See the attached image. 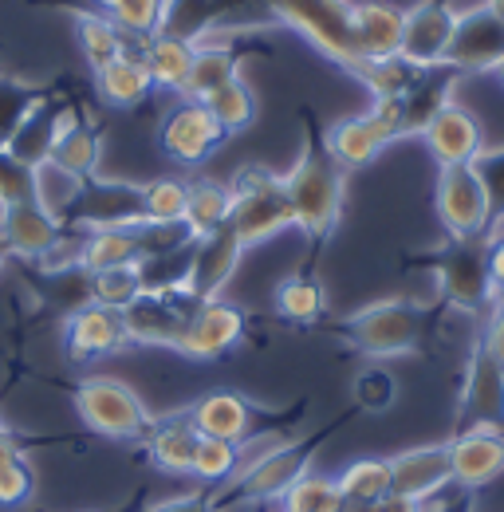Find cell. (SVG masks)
Instances as JSON below:
<instances>
[{
    "label": "cell",
    "mask_w": 504,
    "mask_h": 512,
    "mask_svg": "<svg viewBox=\"0 0 504 512\" xmlns=\"http://www.w3.org/2000/svg\"><path fill=\"white\" fill-rule=\"evenodd\" d=\"M280 512H343V493L331 477L319 473H304L284 497H280Z\"/></svg>",
    "instance_id": "40"
},
{
    "label": "cell",
    "mask_w": 504,
    "mask_h": 512,
    "mask_svg": "<svg viewBox=\"0 0 504 512\" xmlns=\"http://www.w3.org/2000/svg\"><path fill=\"white\" fill-rule=\"evenodd\" d=\"M193 308H197V300H189L186 292H142L123 312L126 339L142 343V347H170L174 351Z\"/></svg>",
    "instance_id": "15"
},
{
    "label": "cell",
    "mask_w": 504,
    "mask_h": 512,
    "mask_svg": "<svg viewBox=\"0 0 504 512\" xmlns=\"http://www.w3.org/2000/svg\"><path fill=\"white\" fill-rule=\"evenodd\" d=\"M142 292H146V284H142V268L138 264H119V268L91 272V304L126 312Z\"/></svg>",
    "instance_id": "38"
},
{
    "label": "cell",
    "mask_w": 504,
    "mask_h": 512,
    "mask_svg": "<svg viewBox=\"0 0 504 512\" xmlns=\"http://www.w3.org/2000/svg\"><path fill=\"white\" fill-rule=\"evenodd\" d=\"M469 430H497L504 434V367L485 347V339H473L465 379L457 394V434Z\"/></svg>",
    "instance_id": "9"
},
{
    "label": "cell",
    "mask_w": 504,
    "mask_h": 512,
    "mask_svg": "<svg viewBox=\"0 0 504 512\" xmlns=\"http://www.w3.org/2000/svg\"><path fill=\"white\" fill-rule=\"evenodd\" d=\"M233 193V217L229 225L237 229V237L245 241V249L272 241L276 233L292 229V201L284 190V178L272 174L268 166H241L237 178L229 182Z\"/></svg>",
    "instance_id": "6"
},
{
    "label": "cell",
    "mask_w": 504,
    "mask_h": 512,
    "mask_svg": "<svg viewBox=\"0 0 504 512\" xmlns=\"http://www.w3.org/2000/svg\"><path fill=\"white\" fill-rule=\"evenodd\" d=\"M453 485V461H449V442L438 446L402 449L390 457V493L414 497V501H434Z\"/></svg>",
    "instance_id": "19"
},
{
    "label": "cell",
    "mask_w": 504,
    "mask_h": 512,
    "mask_svg": "<svg viewBox=\"0 0 504 512\" xmlns=\"http://www.w3.org/2000/svg\"><path fill=\"white\" fill-rule=\"evenodd\" d=\"M75 36H79V52H83L91 71L126 56V32L107 12H79L75 16Z\"/></svg>",
    "instance_id": "33"
},
{
    "label": "cell",
    "mask_w": 504,
    "mask_h": 512,
    "mask_svg": "<svg viewBox=\"0 0 504 512\" xmlns=\"http://www.w3.org/2000/svg\"><path fill=\"white\" fill-rule=\"evenodd\" d=\"M434 205H438L445 237H485L489 233V193L473 166H441Z\"/></svg>",
    "instance_id": "10"
},
{
    "label": "cell",
    "mask_w": 504,
    "mask_h": 512,
    "mask_svg": "<svg viewBox=\"0 0 504 512\" xmlns=\"http://www.w3.org/2000/svg\"><path fill=\"white\" fill-rule=\"evenodd\" d=\"M115 4H119V0H95V8H99V12H111Z\"/></svg>",
    "instance_id": "59"
},
{
    "label": "cell",
    "mask_w": 504,
    "mask_h": 512,
    "mask_svg": "<svg viewBox=\"0 0 504 512\" xmlns=\"http://www.w3.org/2000/svg\"><path fill=\"white\" fill-rule=\"evenodd\" d=\"M197 426L189 422V410L186 414H174V418H162V422H150L146 430V453L158 469L166 473H193V453H197Z\"/></svg>",
    "instance_id": "29"
},
{
    "label": "cell",
    "mask_w": 504,
    "mask_h": 512,
    "mask_svg": "<svg viewBox=\"0 0 504 512\" xmlns=\"http://www.w3.org/2000/svg\"><path fill=\"white\" fill-rule=\"evenodd\" d=\"M249 253L245 241L237 237L233 225H221L217 233L209 237H197L193 241V256H189V272H186V296L189 300H217L225 292V284L237 276L241 268V256Z\"/></svg>",
    "instance_id": "13"
},
{
    "label": "cell",
    "mask_w": 504,
    "mask_h": 512,
    "mask_svg": "<svg viewBox=\"0 0 504 512\" xmlns=\"http://www.w3.org/2000/svg\"><path fill=\"white\" fill-rule=\"evenodd\" d=\"M20 201H36V170L0 150V209Z\"/></svg>",
    "instance_id": "48"
},
{
    "label": "cell",
    "mask_w": 504,
    "mask_h": 512,
    "mask_svg": "<svg viewBox=\"0 0 504 512\" xmlns=\"http://www.w3.org/2000/svg\"><path fill=\"white\" fill-rule=\"evenodd\" d=\"M300 119H304V146H300L296 166L284 174V190L292 201L296 229L308 237V253L315 260L319 249L331 241V233L339 229L343 197H347V170L331 158L327 138L308 107L300 111Z\"/></svg>",
    "instance_id": "1"
},
{
    "label": "cell",
    "mask_w": 504,
    "mask_h": 512,
    "mask_svg": "<svg viewBox=\"0 0 504 512\" xmlns=\"http://www.w3.org/2000/svg\"><path fill=\"white\" fill-rule=\"evenodd\" d=\"M453 485L457 489H485L504 473V434L497 430H469L449 438Z\"/></svg>",
    "instance_id": "24"
},
{
    "label": "cell",
    "mask_w": 504,
    "mask_h": 512,
    "mask_svg": "<svg viewBox=\"0 0 504 512\" xmlns=\"http://www.w3.org/2000/svg\"><path fill=\"white\" fill-rule=\"evenodd\" d=\"M205 107H209V115L221 123L225 134H237V130L252 127V119H256V95H252V87L237 75V79H229L225 87H217L209 99H201Z\"/></svg>",
    "instance_id": "37"
},
{
    "label": "cell",
    "mask_w": 504,
    "mask_h": 512,
    "mask_svg": "<svg viewBox=\"0 0 504 512\" xmlns=\"http://www.w3.org/2000/svg\"><path fill=\"white\" fill-rule=\"evenodd\" d=\"M493 75H497V79H501V87H504V60L497 67H493Z\"/></svg>",
    "instance_id": "60"
},
{
    "label": "cell",
    "mask_w": 504,
    "mask_h": 512,
    "mask_svg": "<svg viewBox=\"0 0 504 512\" xmlns=\"http://www.w3.org/2000/svg\"><path fill=\"white\" fill-rule=\"evenodd\" d=\"M245 312L229 300H201L193 312H189L186 327H182V339H178V355L197 359V363H213L221 355H229L241 339H245Z\"/></svg>",
    "instance_id": "11"
},
{
    "label": "cell",
    "mask_w": 504,
    "mask_h": 512,
    "mask_svg": "<svg viewBox=\"0 0 504 512\" xmlns=\"http://www.w3.org/2000/svg\"><path fill=\"white\" fill-rule=\"evenodd\" d=\"M8 457H24V449L16 446V438L0 426V461H8Z\"/></svg>",
    "instance_id": "55"
},
{
    "label": "cell",
    "mask_w": 504,
    "mask_h": 512,
    "mask_svg": "<svg viewBox=\"0 0 504 512\" xmlns=\"http://www.w3.org/2000/svg\"><path fill=\"white\" fill-rule=\"evenodd\" d=\"M504 60V20L493 8H469L457 12V28L449 40L445 64H453L461 75H481L493 71Z\"/></svg>",
    "instance_id": "16"
},
{
    "label": "cell",
    "mask_w": 504,
    "mask_h": 512,
    "mask_svg": "<svg viewBox=\"0 0 504 512\" xmlns=\"http://www.w3.org/2000/svg\"><path fill=\"white\" fill-rule=\"evenodd\" d=\"M323 138L343 170H363L390 142L402 138V99H375L367 115L339 119L335 127L323 130Z\"/></svg>",
    "instance_id": "8"
},
{
    "label": "cell",
    "mask_w": 504,
    "mask_h": 512,
    "mask_svg": "<svg viewBox=\"0 0 504 512\" xmlns=\"http://www.w3.org/2000/svg\"><path fill=\"white\" fill-rule=\"evenodd\" d=\"M402 16L406 8H394L386 0H359L355 12H351V24H355V44H359V56L371 64V60H390L398 56V44H402Z\"/></svg>",
    "instance_id": "27"
},
{
    "label": "cell",
    "mask_w": 504,
    "mask_h": 512,
    "mask_svg": "<svg viewBox=\"0 0 504 512\" xmlns=\"http://www.w3.org/2000/svg\"><path fill=\"white\" fill-rule=\"evenodd\" d=\"M422 138L438 166H473L477 154L485 150V130L477 115L461 103H445L430 119V127L422 130Z\"/></svg>",
    "instance_id": "20"
},
{
    "label": "cell",
    "mask_w": 504,
    "mask_h": 512,
    "mask_svg": "<svg viewBox=\"0 0 504 512\" xmlns=\"http://www.w3.org/2000/svg\"><path fill=\"white\" fill-rule=\"evenodd\" d=\"M343 512H375V505H343Z\"/></svg>",
    "instance_id": "58"
},
{
    "label": "cell",
    "mask_w": 504,
    "mask_h": 512,
    "mask_svg": "<svg viewBox=\"0 0 504 512\" xmlns=\"http://www.w3.org/2000/svg\"><path fill=\"white\" fill-rule=\"evenodd\" d=\"M241 469V446L237 442H221V438H205L197 442V453H193V473L197 481H209V485H229Z\"/></svg>",
    "instance_id": "41"
},
{
    "label": "cell",
    "mask_w": 504,
    "mask_h": 512,
    "mask_svg": "<svg viewBox=\"0 0 504 512\" xmlns=\"http://www.w3.org/2000/svg\"><path fill=\"white\" fill-rule=\"evenodd\" d=\"M229 217H233V193H229V186H221V182H213V178L189 182L182 225L189 229L193 241L217 233L221 225H229Z\"/></svg>",
    "instance_id": "31"
},
{
    "label": "cell",
    "mask_w": 504,
    "mask_h": 512,
    "mask_svg": "<svg viewBox=\"0 0 504 512\" xmlns=\"http://www.w3.org/2000/svg\"><path fill=\"white\" fill-rule=\"evenodd\" d=\"M233 32H217V36H205L193 44V64L182 83V99H209L217 87H225L229 79L241 75V60L249 56V48H237L229 40Z\"/></svg>",
    "instance_id": "23"
},
{
    "label": "cell",
    "mask_w": 504,
    "mask_h": 512,
    "mask_svg": "<svg viewBox=\"0 0 504 512\" xmlns=\"http://www.w3.org/2000/svg\"><path fill=\"white\" fill-rule=\"evenodd\" d=\"M99 158H103V130L95 127V123H87L71 107L60 127V138L52 146V166H60V170L75 174V178H95Z\"/></svg>",
    "instance_id": "28"
},
{
    "label": "cell",
    "mask_w": 504,
    "mask_h": 512,
    "mask_svg": "<svg viewBox=\"0 0 504 512\" xmlns=\"http://www.w3.org/2000/svg\"><path fill=\"white\" fill-rule=\"evenodd\" d=\"M63 343L67 355L75 363H95L107 355H119L126 343V323L123 312L103 308V304H83L63 320Z\"/></svg>",
    "instance_id": "18"
},
{
    "label": "cell",
    "mask_w": 504,
    "mask_h": 512,
    "mask_svg": "<svg viewBox=\"0 0 504 512\" xmlns=\"http://www.w3.org/2000/svg\"><path fill=\"white\" fill-rule=\"evenodd\" d=\"M256 418H260V410L237 390H209L189 406V422L197 426V434L237 442V446L264 434V430H256Z\"/></svg>",
    "instance_id": "21"
},
{
    "label": "cell",
    "mask_w": 504,
    "mask_h": 512,
    "mask_svg": "<svg viewBox=\"0 0 504 512\" xmlns=\"http://www.w3.org/2000/svg\"><path fill=\"white\" fill-rule=\"evenodd\" d=\"M83 182L87 178H75V174H67L60 166H52V162H44L40 170H36V201L52 213V217H67L71 213V205H75V197L83 190Z\"/></svg>",
    "instance_id": "44"
},
{
    "label": "cell",
    "mask_w": 504,
    "mask_h": 512,
    "mask_svg": "<svg viewBox=\"0 0 504 512\" xmlns=\"http://www.w3.org/2000/svg\"><path fill=\"white\" fill-rule=\"evenodd\" d=\"M445 308L434 304H418L406 296H390L375 300L359 312H351L347 320H339L331 331L359 355L367 359H394V355H426L438 339V323Z\"/></svg>",
    "instance_id": "3"
},
{
    "label": "cell",
    "mask_w": 504,
    "mask_h": 512,
    "mask_svg": "<svg viewBox=\"0 0 504 512\" xmlns=\"http://www.w3.org/2000/svg\"><path fill=\"white\" fill-rule=\"evenodd\" d=\"M75 410L87 430H95L111 442H138V438H146V430L154 422L146 402L126 383L107 379V375L83 379L75 386Z\"/></svg>",
    "instance_id": "7"
},
{
    "label": "cell",
    "mask_w": 504,
    "mask_h": 512,
    "mask_svg": "<svg viewBox=\"0 0 504 512\" xmlns=\"http://www.w3.org/2000/svg\"><path fill=\"white\" fill-rule=\"evenodd\" d=\"M95 87H99L103 103L130 111V107H138L154 91V79H150V71L142 64V56H119L115 64L95 71Z\"/></svg>",
    "instance_id": "32"
},
{
    "label": "cell",
    "mask_w": 504,
    "mask_h": 512,
    "mask_svg": "<svg viewBox=\"0 0 504 512\" xmlns=\"http://www.w3.org/2000/svg\"><path fill=\"white\" fill-rule=\"evenodd\" d=\"M481 186L489 193V233L485 237H504V146H485L473 162Z\"/></svg>",
    "instance_id": "45"
},
{
    "label": "cell",
    "mask_w": 504,
    "mask_h": 512,
    "mask_svg": "<svg viewBox=\"0 0 504 512\" xmlns=\"http://www.w3.org/2000/svg\"><path fill=\"white\" fill-rule=\"evenodd\" d=\"M142 64L150 71L154 87H170V91H182L193 64V44L182 36H166V32H154L146 44H142Z\"/></svg>",
    "instance_id": "34"
},
{
    "label": "cell",
    "mask_w": 504,
    "mask_h": 512,
    "mask_svg": "<svg viewBox=\"0 0 504 512\" xmlns=\"http://www.w3.org/2000/svg\"><path fill=\"white\" fill-rule=\"evenodd\" d=\"M233 12H264V24H288L292 32H300L319 56H327L335 67H343L347 75H363L367 60L359 56L355 44V24L351 0H221V28L229 24Z\"/></svg>",
    "instance_id": "2"
},
{
    "label": "cell",
    "mask_w": 504,
    "mask_h": 512,
    "mask_svg": "<svg viewBox=\"0 0 504 512\" xmlns=\"http://www.w3.org/2000/svg\"><path fill=\"white\" fill-rule=\"evenodd\" d=\"M44 95H48V87H40V83L16 79V75H0V150L8 146V138L32 115V107Z\"/></svg>",
    "instance_id": "39"
},
{
    "label": "cell",
    "mask_w": 504,
    "mask_h": 512,
    "mask_svg": "<svg viewBox=\"0 0 504 512\" xmlns=\"http://www.w3.org/2000/svg\"><path fill=\"white\" fill-rule=\"evenodd\" d=\"M67 111H71V103H63V99H56V95L48 91V95L32 107V115L16 127V134L8 138L4 150H8L16 162L40 170L44 162H52V146H56V138H60V127H63V119H67Z\"/></svg>",
    "instance_id": "26"
},
{
    "label": "cell",
    "mask_w": 504,
    "mask_h": 512,
    "mask_svg": "<svg viewBox=\"0 0 504 512\" xmlns=\"http://www.w3.org/2000/svg\"><path fill=\"white\" fill-rule=\"evenodd\" d=\"M418 71H422V67L406 64L402 56H390V60H371V64L363 67L359 83H363L375 99H402V95L410 91V83L418 79Z\"/></svg>",
    "instance_id": "43"
},
{
    "label": "cell",
    "mask_w": 504,
    "mask_h": 512,
    "mask_svg": "<svg viewBox=\"0 0 504 512\" xmlns=\"http://www.w3.org/2000/svg\"><path fill=\"white\" fill-rule=\"evenodd\" d=\"M485 8H493V12L504 20V0H485Z\"/></svg>",
    "instance_id": "57"
},
{
    "label": "cell",
    "mask_w": 504,
    "mask_h": 512,
    "mask_svg": "<svg viewBox=\"0 0 504 512\" xmlns=\"http://www.w3.org/2000/svg\"><path fill=\"white\" fill-rule=\"evenodd\" d=\"M0 426H4V422H0Z\"/></svg>",
    "instance_id": "62"
},
{
    "label": "cell",
    "mask_w": 504,
    "mask_h": 512,
    "mask_svg": "<svg viewBox=\"0 0 504 512\" xmlns=\"http://www.w3.org/2000/svg\"><path fill=\"white\" fill-rule=\"evenodd\" d=\"M343 505H375L390 493V457H359L335 477Z\"/></svg>",
    "instance_id": "36"
},
{
    "label": "cell",
    "mask_w": 504,
    "mask_h": 512,
    "mask_svg": "<svg viewBox=\"0 0 504 512\" xmlns=\"http://www.w3.org/2000/svg\"><path fill=\"white\" fill-rule=\"evenodd\" d=\"M489 276L493 284H504V237H489Z\"/></svg>",
    "instance_id": "54"
},
{
    "label": "cell",
    "mask_w": 504,
    "mask_h": 512,
    "mask_svg": "<svg viewBox=\"0 0 504 512\" xmlns=\"http://www.w3.org/2000/svg\"><path fill=\"white\" fill-rule=\"evenodd\" d=\"M166 4L170 0H119L107 16L130 32V36H142V40H150L158 28H162V16H166Z\"/></svg>",
    "instance_id": "47"
},
{
    "label": "cell",
    "mask_w": 504,
    "mask_h": 512,
    "mask_svg": "<svg viewBox=\"0 0 504 512\" xmlns=\"http://www.w3.org/2000/svg\"><path fill=\"white\" fill-rule=\"evenodd\" d=\"M327 312V292L315 272H296L276 284V316L288 323H319Z\"/></svg>",
    "instance_id": "35"
},
{
    "label": "cell",
    "mask_w": 504,
    "mask_h": 512,
    "mask_svg": "<svg viewBox=\"0 0 504 512\" xmlns=\"http://www.w3.org/2000/svg\"><path fill=\"white\" fill-rule=\"evenodd\" d=\"M426 512H477V489H453L449 497H441L438 505Z\"/></svg>",
    "instance_id": "51"
},
{
    "label": "cell",
    "mask_w": 504,
    "mask_h": 512,
    "mask_svg": "<svg viewBox=\"0 0 504 512\" xmlns=\"http://www.w3.org/2000/svg\"><path fill=\"white\" fill-rule=\"evenodd\" d=\"M493 312H504V284H493Z\"/></svg>",
    "instance_id": "56"
},
{
    "label": "cell",
    "mask_w": 504,
    "mask_h": 512,
    "mask_svg": "<svg viewBox=\"0 0 504 512\" xmlns=\"http://www.w3.org/2000/svg\"><path fill=\"white\" fill-rule=\"evenodd\" d=\"M225 138H229V134H225L221 123L209 115V107L197 103V99H182V103L166 115L162 134H158L162 150H166L174 162H182V166H201V162H209L213 150H217Z\"/></svg>",
    "instance_id": "17"
},
{
    "label": "cell",
    "mask_w": 504,
    "mask_h": 512,
    "mask_svg": "<svg viewBox=\"0 0 504 512\" xmlns=\"http://www.w3.org/2000/svg\"><path fill=\"white\" fill-rule=\"evenodd\" d=\"M430 501H414V497H398V493H386L382 501H375V512H426Z\"/></svg>",
    "instance_id": "53"
},
{
    "label": "cell",
    "mask_w": 504,
    "mask_h": 512,
    "mask_svg": "<svg viewBox=\"0 0 504 512\" xmlns=\"http://www.w3.org/2000/svg\"><path fill=\"white\" fill-rule=\"evenodd\" d=\"M146 512H217L213 509V493H182V497H170V501H158Z\"/></svg>",
    "instance_id": "50"
},
{
    "label": "cell",
    "mask_w": 504,
    "mask_h": 512,
    "mask_svg": "<svg viewBox=\"0 0 504 512\" xmlns=\"http://www.w3.org/2000/svg\"><path fill=\"white\" fill-rule=\"evenodd\" d=\"M32 497V473L24 457H8L0 461V505L4 509H20Z\"/></svg>",
    "instance_id": "49"
},
{
    "label": "cell",
    "mask_w": 504,
    "mask_h": 512,
    "mask_svg": "<svg viewBox=\"0 0 504 512\" xmlns=\"http://www.w3.org/2000/svg\"><path fill=\"white\" fill-rule=\"evenodd\" d=\"M186 193L189 186L178 178H154L142 186V217L158 225H178L186 217Z\"/></svg>",
    "instance_id": "42"
},
{
    "label": "cell",
    "mask_w": 504,
    "mask_h": 512,
    "mask_svg": "<svg viewBox=\"0 0 504 512\" xmlns=\"http://www.w3.org/2000/svg\"><path fill=\"white\" fill-rule=\"evenodd\" d=\"M60 217H52L40 201H20V205H4L0 209V241L8 256H24V260H44L48 249L63 237Z\"/></svg>",
    "instance_id": "22"
},
{
    "label": "cell",
    "mask_w": 504,
    "mask_h": 512,
    "mask_svg": "<svg viewBox=\"0 0 504 512\" xmlns=\"http://www.w3.org/2000/svg\"><path fill=\"white\" fill-rule=\"evenodd\" d=\"M351 394H355V410L386 414V410L394 406V398H398V383H394V375H390V371H382V367H367V371H359V375H355Z\"/></svg>",
    "instance_id": "46"
},
{
    "label": "cell",
    "mask_w": 504,
    "mask_h": 512,
    "mask_svg": "<svg viewBox=\"0 0 504 512\" xmlns=\"http://www.w3.org/2000/svg\"><path fill=\"white\" fill-rule=\"evenodd\" d=\"M142 237L138 225L123 229H83V268L87 272H103V268H119V264H142Z\"/></svg>",
    "instance_id": "30"
},
{
    "label": "cell",
    "mask_w": 504,
    "mask_h": 512,
    "mask_svg": "<svg viewBox=\"0 0 504 512\" xmlns=\"http://www.w3.org/2000/svg\"><path fill=\"white\" fill-rule=\"evenodd\" d=\"M142 217V186L134 182H107V178H87L83 190L75 197L71 213L63 217V225L71 229H123L138 225Z\"/></svg>",
    "instance_id": "12"
},
{
    "label": "cell",
    "mask_w": 504,
    "mask_h": 512,
    "mask_svg": "<svg viewBox=\"0 0 504 512\" xmlns=\"http://www.w3.org/2000/svg\"><path fill=\"white\" fill-rule=\"evenodd\" d=\"M457 28V8L449 0H418L402 16L398 56L414 67H438L449 56V40Z\"/></svg>",
    "instance_id": "14"
},
{
    "label": "cell",
    "mask_w": 504,
    "mask_h": 512,
    "mask_svg": "<svg viewBox=\"0 0 504 512\" xmlns=\"http://www.w3.org/2000/svg\"><path fill=\"white\" fill-rule=\"evenodd\" d=\"M481 339H485V347L497 355V363L504 367V312H493V320L481 331Z\"/></svg>",
    "instance_id": "52"
},
{
    "label": "cell",
    "mask_w": 504,
    "mask_h": 512,
    "mask_svg": "<svg viewBox=\"0 0 504 512\" xmlns=\"http://www.w3.org/2000/svg\"><path fill=\"white\" fill-rule=\"evenodd\" d=\"M410 268H422L438 280V304L445 312L481 316L493 308V276H489V237H445L430 253L406 256Z\"/></svg>",
    "instance_id": "5"
},
{
    "label": "cell",
    "mask_w": 504,
    "mask_h": 512,
    "mask_svg": "<svg viewBox=\"0 0 504 512\" xmlns=\"http://www.w3.org/2000/svg\"><path fill=\"white\" fill-rule=\"evenodd\" d=\"M347 422V414L343 418H335V422H327L323 430H315V434H304V438H284L280 446L264 449L260 457H252L249 465H241V473L229 481V485H221V493L213 497V505H280V497L312 469V457L319 453V446L339 430Z\"/></svg>",
    "instance_id": "4"
},
{
    "label": "cell",
    "mask_w": 504,
    "mask_h": 512,
    "mask_svg": "<svg viewBox=\"0 0 504 512\" xmlns=\"http://www.w3.org/2000/svg\"><path fill=\"white\" fill-rule=\"evenodd\" d=\"M465 75L453 64L422 67L418 79L410 83V91L402 95V138H422V130L430 127V119L438 115L445 103H453V87Z\"/></svg>",
    "instance_id": "25"
},
{
    "label": "cell",
    "mask_w": 504,
    "mask_h": 512,
    "mask_svg": "<svg viewBox=\"0 0 504 512\" xmlns=\"http://www.w3.org/2000/svg\"><path fill=\"white\" fill-rule=\"evenodd\" d=\"M8 264V249H4V241H0V268Z\"/></svg>",
    "instance_id": "61"
}]
</instances>
